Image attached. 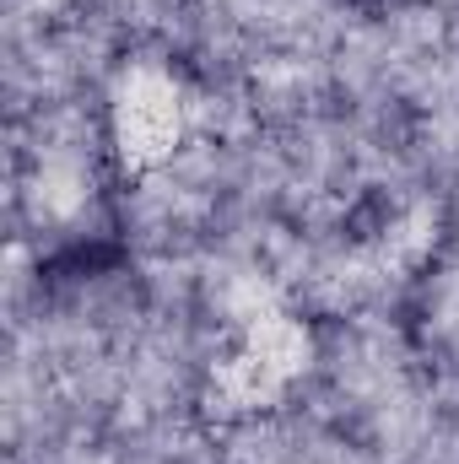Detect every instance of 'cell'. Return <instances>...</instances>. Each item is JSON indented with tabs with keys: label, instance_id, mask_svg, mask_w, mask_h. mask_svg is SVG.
<instances>
[{
	"label": "cell",
	"instance_id": "cell-1",
	"mask_svg": "<svg viewBox=\"0 0 459 464\" xmlns=\"http://www.w3.org/2000/svg\"><path fill=\"white\" fill-rule=\"evenodd\" d=\"M184 135L179 87L162 71H130L114 92V146L124 168H157Z\"/></svg>",
	"mask_w": 459,
	"mask_h": 464
},
{
	"label": "cell",
	"instance_id": "cell-2",
	"mask_svg": "<svg viewBox=\"0 0 459 464\" xmlns=\"http://www.w3.org/2000/svg\"><path fill=\"white\" fill-rule=\"evenodd\" d=\"M308 356V341L292 319H254L243 346L222 367V394L232 405H254V400H270Z\"/></svg>",
	"mask_w": 459,
	"mask_h": 464
}]
</instances>
